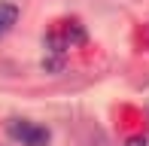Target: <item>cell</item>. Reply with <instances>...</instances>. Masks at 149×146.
<instances>
[{"instance_id":"1","label":"cell","mask_w":149,"mask_h":146,"mask_svg":"<svg viewBox=\"0 0 149 146\" xmlns=\"http://www.w3.org/2000/svg\"><path fill=\"white\" fill-rule=\"evenodd\" d=\"M6 134L18 146H49L52 143V131L40 122H31V119H9Z\"/></svg>"},{"instance_id":"2","label":"cell","mask_w":149,"mask_h":146,"mask_svg":"<svg viewBox=\"0 0 149 146\" xmlns=\"http://www.w3.org/2000/svg\"><path fill=\"white\" fill-rule=\"evenodd\" d=\"M15 22H18V6L15 3H0V40L12 31Z\"/></svg>"}]
</instances>
